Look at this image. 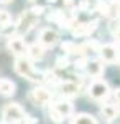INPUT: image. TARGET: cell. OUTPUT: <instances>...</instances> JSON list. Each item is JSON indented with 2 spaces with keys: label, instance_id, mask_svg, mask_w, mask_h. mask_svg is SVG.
<instances>
[{
  "label": "cell",
  "instance_id": "obj_1",
  "mask_svg": "<svg viewBox=\"0 0 120 124\" xmlns=\"http://www.w3.org/2000/svg\"><path fill=\"white\" fill-rule=\"evenodd\" d=\"M15 71H17V75L20 76L27 78L30 81H45V73H40L35 70L33 66V63L25 56H17L15 60Z\"/></svg>",
  "mask_w": 120,
  "mask_h": 124
},
{
  "label": "cell",
  "instance_id": "obj_2",
  "mask_svg": "<svg viewBox=\"0 0 120 124\" xmlns=\"http://www.w3.org/2000/svg\"><path fill=\"white\" fill-rule=\"evenodd\" d=\"M25 117V111L18 103H8L2 108V123H21Z\"/></svg>",
  "mask_w": 120,
  "mask_h": 124
},
{
  "label": "cell",
  "instance_id": "obj_3",
  "mask_svg": "<svg viewBox=\"0 0 120 124\" xmlns=\"http://www.w3.org/2000/svg\"><path fill=\"white\" fill-rule=\"evenodd\" d=\"M89 98L92 101H104L110 96V86L107 81H102V79H95L92 85L89 86Z\"/></svg>",
  "mask_w": 120,
  "mask_h": 124
},
{
  "label": "cell",
  "instance_id": "obj_4",
  "mask_svg": "<svg viewBox=\"0 0 120 124\" xmlns=\"http://www.w3.org/2000/svg\"><path fill=\"white\" fill-rule=\"evenodd\" d=\"M36 22H38V15L33 10H23L20 13L18 23H17V30L21 31V33H28L30 30L36 25Z\"/></svg>",
  "mask_w": 120,
  "mask_h": 124
},
{
  "label": "cell",
  "instance_id": "obj_5",
  "mask_svg": "<svg viewBox=\"0 0 120 124\" xmlns=\"http://www.w3.org/2000/svg\"><path fill=\"white\" fill-rule=\"evenodd\" d=\"M28 99H30L35 106H46V104L51 103L53 94H51V91L46 89V88H35V89L30 91Z\"/></svg>",
  "mask_w": 120,
  "mask_h": 124
},
{
  "label": "cell",
  "instance_id": "obj_6",
  "mask_svg": "<svg viewBox=\"0 0 120 124\" xmlns=\"http://www.w3.org/2000/svg\"><path fill=\"white\" fill-rule=\"evenodd\" d=\"M38 41L41 43V45H45L46 48H53L59 41V35H58V31L53 28H43L40 30V35H38Z\"/></svg>",
  "mask_w": 120,
  "mask_h": 124
},
{
  "label": "cell",
  "instance_id": "obj_7",
  "mask_svg": "<svg viewBox=\"0 0 120 124\" xmlns=\"http://www.w3.org/2000/svg\"><path fill=\"white\" fill-rule=\"evenodd\" d=\"M7 46H8V50L15 56H25V55H28V46L21 37H8Z\"/></svg>",
  "mask_w": 120,
  "mask_h": 124
},
{
  "label": "cell",
  "instance_id": "obj_8",
  "mask_svg": "<svg viewBox=\"0 0 120 124\" xmlns=\"http://www.w3.org/2000/svg\"><path fill=\"white\" fill-rule=\"evenodd\" d=\"M102 61L104 63H117L120 61V51L115 45H102L99 50Z\"/></svg>",
  "mask_w": 120,
  "mask_h": 124
},
{
  "label": "cell",
  "instance_id": "obj_9",
  "mask_svg": "<svg viewBox=\"0 0 120 124\" xmlns=\"http://www.w3.org/2000/svg\"><path fill=\"white\" fill-rule=\"evenodd\" d=\"M97 28V22H82V23H76L73 28V35L74 37H89L94 30Z\"/></svg>",
  "mask_w": 120,
  "mask_h": 124
},
{
  "label": "cell",
  "instance_id": "obj_10",
  "mask_svg": "<svg viewBox=\"0 0 120 124\" xmlns=\"http://www.w3.org/2000/svg\"><path fill=\"white\" fill-rule=\"evenodd\" d=\"M58 89L59 93L64 96V98H74V96L79 94V85L74 83V81H59L58 83Z\"/></svg>",
  "mask_w": 120,
  "mask_h": 124
},
{
  "label": "cell",
  "instance_id": "obj_11",
  "mask_svg": "<svg viewBox=\"0 0 120 124\" xmlns=\"http://www.w3.org/2000/svg\"><path fill=\"white\" fill-rule=\"evenodd\" d=\"M84 70H86V73L91 78H100L104 75V61H100V60H91V61L86 63Z\"/></svg>",
  "mask_w": 120,
  "mask_h": 124
},
{
  "label": "cell",
  "instance_id": "obj_12",
  "mask_svg": "<svg viewBox=\"0 0 120 124\" xmlns=\"http://www.w3.org/2000/svg\"><path fill=\"white\" fill-rule=\"evenodd\" d=\"M99 50H100V46H99L97 41H86V43H82V45H77V46H76V53L84 56V55L94 53V51L99 53Z\"/></svg>",
  "mask_w": 120,
  "mask_h": 124
},
{
  "label": "cell",
  "instance_id": "obj_13",
  "mask_svg": "<svg viewBox=\"0 0 120 124\" xmlns=\"http://www.w3.org/2000/svg\"><path fill=\"white\" fill-rule=\"evenodd\" d=\"M17 86L8 78H0V94L2 96H13Z\"/></svg>",
  "mask_w": 120,
  "mask_h": 124
},
{
  "label": "cell",
  "instance_id": "obj_14",
  "mask_svg": "<svg viewBox=\"0 0 120 124\" xmlns=\"http://www.w3.org/2000/svg\"><path fill=\"white\" fill-rule=\"evenodd\" d=\"M45 45H41L40 41L38 43H33L31 46H28V56L31 58V60H35V61H38V60H43V56H45Z\"/></svg>",
  "mask_w": 120,
  "mask_h": 124
},
{
  "label": "cell",
  "instance_id": "obj_15",
  "mask_svg": "<svg viewBox=\"0 0 120 124\" xmlns=\"http://www.w3.org/2000/svg\"><path fill=\"white\" fill-rule=\"evenodd\" d=\"M53 108L63 117H69V116L73 114V103H69V101H58V103L53 104Z\"/></svg>",
  "mask_w": 120,
  "mask_h": 124
},
{
  "label": "cell",
  "instance_id": "obj_16",
  "mask_svg": "<svg viewBox=\"0 0 120 124\" xmlns=\"http://www.w3.org/2000/svg\"><path fill=\"white\" fill-rule=\"evenodd\" d=\"M117 113H119V108L115 104H104L100 108V116L105 117L107 121H113L115 116H117Z\"/></svg>",
  "mask_w": 120,
  "mask_h": 124
},
{
  "label": "cell",
  "instance_id": "obj_17",
  "mask_svg": "<svg viewBox=\"0 0 120 124\" xmlns=\"http://www.w3.org/2000/svg\"><path fill=\"white\" fill-rule=\"evenodd\" d=\"M71 123H74V124H95L97 119L92 114H89V113H79V114H76L71 119Z\"/></svg>",
  "mask_w": 120,
  "mask_h": 124
},
{
  "label": "cell",
  "instance_id": "obj_18",
  "mask_svg": "<svg viewBox=\"0 0 120 124\" xmlns=\"http://www.w3.org/2000/svg\"><path fill=\"white\" fill-rule=\"evenodd\" d=\"M10 22H12L10 13L7 12V10H0V28H3V27L10 25Z\"/></svg>",
  "mask_w": 120,
  "mask_h": 124
},
{
  "label": "cell",
  "instance_id": "obj_19",
  "mask_svg": "<svg viewBox=\"0 0 120 124\" xmlns=\"http://www.w3.org/2000/svg\"><path fill=\"white\" fill-rule=\"evenodd\" d=\"M49 117H51V119H53L54 123H61V121L64 119V117H63V116L59 114V113L56 111V109L53 108V106H51V109H49Z\"/></svg>",
  "mask_w": 120,
  "mask_h": 124
},
{
  "label": "cell",
  "instance_id": "obj_20",
  "mask_svg": "<svg viewBox=\"0 0 120 124\" xmlns=\"http://www.w3.org/2000/svg\"><path fill=\"white\" fill-rule=\"evenodd\" d=\"M63 51H66V53H76V45L73 41H66V43H63Z\"/></svg>",
  "mask_w": 120,
  "mask_h": 124
},
{
  "label": "cell",
  "instance_id": "obj_21",
  "mask_svg": "<svg viewBox=\"0 0 120 124\" xmlns=\"http://www.w3.org/2000/svg\"><path fill=\"white\" fill-rule=\"evenodd\" d=\"M33 12H35V13H36L38 17H40V15H41V13H43V12H45V7H41V5H38V7H33Z\"/></svg>",
  "mask_w": 120,
  "mask_h": 124
},
{
  "label": "cell",
  "instance_id": "obj_22",
  "mask_svg": "<svg viewBox=\"0 0 120 124\" xmlns=\"http://www.w3.org/2000/svg\"><path fill=\"white\" fill-rule=\"evenodd\" d=\"M21 123H38V119H35L33 116H27V114H25V117H23Z\"/></svg>",
  "mask_w": 120,
  "mask_h": 124
},
{
  "label": "cell",
  "instance_id": "obj_23",
  "mask_svg": "<svg viewBox=\"0 0 120 124\" xmlns=\"http://www.w3.org/2000/svg\"><path fill=\"white\" fill-rule=\"evenodd\" d=\"M113 101H115L117 104H120V89H115V91H113Z\"/></svg>",
  "mask_w": 120,
  "mask_h": 124
},
{
  "label": "cell",
  "instance_id": "obj_24",
  "mask_svg": "<svg viewBox=\"0 0 120 124\" xmlns=\"http://www.w3.org/2000/svg\"><path fill=\"white\" fill-rule=\"evenodd\" d=\"M113 35H115V40H117V43H119V45H120V27H119V28H117V31H115Z\"/></svg>",
  "mask_w": 120,
  "mask_h": 124
},
{
  "label": "cell",
  "instance_id": "obj_25",
  "mask_svg": "<svg viewBox=\"0 0 120 124\" xmlns=\"http://www.w3.org/2000/svg\"><path fill=\"white\" fill-rule=\"evenodd\" d=\"M13 0H0V3H12Z\"/></svg>",
  "mask_w": 120,
  "mask_h": 124
},
{
  "label": "cell",
  "instance_id": "obj_26",
  "mask_svg": "<svg viewBox=\"0 0 120 124\" xmlns=\"http://www.w3.org/2000/svg\"><path fill=\"white\" fill-rule=\"evenodd\" d=\"M73 2H74V0H64V5H71Z\"/></svg>",
  "mask_w": 120,
  "mask_h": 124
},
{
  "label": "cell",
  "instance_id": "obj_27",
  "mask_svg": "<svg viewBox=\"0 0 120 124\" xmlns=\"http://www.w3.org/2000/svg\"><path fill=\"white\" fill-rule=\"evenodd\" d=\"M48 2H49V3H54V2H56V0H48Z\"/></svg>",
  "mask_w": 120,
  "mask_h": 124
},
{
  "label": "cell",
  "instance_id": "obj_28",
  "mask_svg": "<svg viewBox=\"0 0 120 124\" xmlns=\"http://www.w3.org/2000/svg\"><path fill=\"white\" fill-rule=\"evenodd\" d=\"M119 63H120V61H119Z\"/></svg>",
  "mask_w": 120,
  "mask_h": 124
}]
</instances>
